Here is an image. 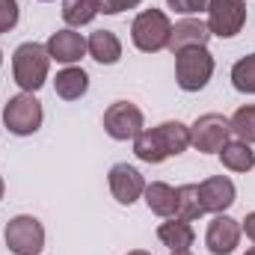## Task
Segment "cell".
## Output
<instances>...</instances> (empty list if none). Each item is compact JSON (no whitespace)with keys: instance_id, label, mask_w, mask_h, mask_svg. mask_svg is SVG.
Segmentation results:
<instances>
[{"instance_id":"obj_8","label":"cell","mask_w":255,"mask_h":255,"mask_svg":"<svg viewBox=\"0 0 255 255\" xmlns=\"http://www.w3.org/2000/svg\"><path fill=\"white\" fill-rule=\"evenodd\" d=\"M145 128V116L133 101H113L104 110V130L110 139L116 142H128L136 139V133Z\"/></svg>"},{"instance_id":"obj_22","label":"cell","mask_w":255,"mask_h":255,"mask_svg":"<svg viewBox=\"0 0 255 255\" xmlns=\"http://www.w3.org/2000/svg\"><path fill=\"white\" fill-rule=\"evenodd\" d=\"M229 125H232V133H235L241 142L255 145V104H244V107H238V110L232 113Z\"/></svg>"},{"instance_id":"obj_25","label":"cell","mask_w":255,"mask_h":255,"mask_svg":"<svg viewBox=\"0 0 255 255\" xmlns=\"http://www.w3.org/2000/svg\"><path fill=\"white\" fill-rule=\"evenodd\" d=\"M166 6L178 15H196L208 9V0H166Z\"/></svg>"},{"instance_id":"obj_14","label":"cell","mask_w":255,"mask_h":255,"mask_svg":"<svg viewBox=\"0 0 255 255\" xmlns=\"http://www.w3.org/2000/svg\"><path fill=\"white\" fill-rule=\"evenodd\" d=\"M86 54L101 65H116L122 60V42L113 30H95L86 39Z\"/></svg>"},{"instance_id":"obj_24","label":"cell","mask_w":255,"mask_h":255,"mask_svg":"<svg viewBox=\"0 0 255 255\" xmlns=\"http://www.w3.org/2000/svg\"><path fill=\"white\" fill-rule=\"evenodd\" d=\"M18 18H21V6H18V0H0V33L15 30Z\"/></svg>"},{"instance_id":"obj_2","label":"cell","mask_w":255,"mask_h":255,"mask_svg":"<svg viewBox=\"0 0 255 255\" xmlns=\"http://www.w3.org/2000/svg\"><path fill=\"white\" fill-rule=\"evenodd\" d=\"M169 33H172V21L163 9H142L133 21H130V42L136 51L142 54H157L166 51L169 45Z\"/></svg>"},{"instance_id":"obj_19","label":"cell","mask_w":255,"mask_h":255,"mask_svg":"<svg viewBox=\"0 0 255 255\" xmlns=\"http://www.w3.org/2000/svg\"><path fill=\"white\" fill-rule=\"evenodd\" d=\"M142 199H145V205H148V211L151 214H157V217H175V187H169L166 181H151V184H145V193H142Z\"/></svg>"},{"instance_id":"obj_28","label":"cell","mask_w":255,"mask_h":255,"mask_svg":"<svg viewBox=\"0 0 255 255\" xmlns=\"http://www.w3.org/2000/svg\"><path fill=\"white\" fill-rule=\"evenodd\" d=\"M3 193H6V181H3V175H0V202H3Z\"/></svg>"},{"instance_id":"obj_18","label":"cell","mask_w":255,"mask_h":255,"mask_svg":"<svg viewBox=\"0 0 255 255\" xmlns=\"http://www.w3.org/2000/svg\"><path fill=\"white\" fill-rule=\"evenodd\" d=\"M220 160L229 172H253L255 166V151L250 142H241V139H229L223 148H220Z\"/></svg>"},{"instance_id":"obj_5","label":"cell","mask_w":255,"mask_h":255,"mask_svg":"<svg viewBox=\"0 0 255 255\" xmlns=\"http://www.w3.org/2000/svg\"><path fill=\"white\" fill-rule=\"evenodd\" d=\"M6 250L12 255H42L45 250V226L33 214H18L3 229Z\"/></svg>"},{"instance_id":"obj_1","label":"cell","mask_w":255,"mask_h":255,"mask_svg":"<svg viewBox=\"0 0 255 255\" xmlns=\"http://www.w3.org/2000/svg\"><path fill=\"white\" fill-rule=\"evenodd\" d=\"M48 71H51V57L45 51V45L39 42H21L12 54V77L21 86V92H39L48 83Z\"/></svg>"},{"instance_id":"obj_31","label":"cell","mask_w":255,"mask_h":255,"mask_svg":"<svg viewBox=\"0 0 255 255\" xmlns=\"http://www.w3.org/2000/svg\"><path fill=\"white\" fill-rule=\"evenodd\" d=\"M244 255H255V247H253V250H247V253H244Z\"/></svg>"},{"instance_id":"obj_9","label":"cell","mask_w":255,"mask_h":255,"mask_svg":"<svg viewBox=\"0 0 255 255\" xmlns=\"http://www.w3.org/2000/svg\"><path fill=\"white\" fill-rule=\"evenodd\" d=\"M241 220L229 217V214H214V220L208 223V232H205V247L211 255H232L241 244Z\"/></svg>"},{"instance_id":"obj_7","label":"cell","mask_w":255,"mask_h":255,"mask_svg":"<svg viewBox=\"0 0 255 255\" xmlns=\"http://www.w3.org/2000/svg\"><path fill=\"white\" fill-rule=\"evenodd\" d=\"M232 139V125L223 113H202L190 125V145L202 154H220V148Z\"/></svg>"},{"instance_id":"obj_13","label":"cell","mask_w":255,"mask_h":255,"mask_svg":"<svg viewBox=\"0 0 255 255\" xmlns=\"http://www.w3.org/2000/svg\"><path fill=\"white\" fill-rule=\"evenodd\" d=\"M208 39H211V30H208V24L202 18H184V21H178L172 27L166 48L172 54H178L184 48H208Z\"/></svg>"},{"instance_id":"obj_12","label":"cell","mask_w":255,"mask_h":255,"mask_svg":"<svg viewBox=\"0 0 255 255\" xmlns=\"http://www.w3.org/2000/svg\"><path fill=\"white\" fill-rule=\"evenodd\" d=\"M45 51H48L51 63L74 65V63H80L83 54H86V39H83V33H77L74 27H63V30H57V33L48 36Z\"/></svg>"},{"instance_id":"obj_17","label":"cell","mask_w":255,"mask_h":255,"mask_svg":"<svg viewBox=\"0 0 255 255\" xmlns=\"http://www.w3.org/2000/svg\"><path fill=\"white\" fill-rule=\"evenodd\" d=\"M133 154L142 160V163H163L169 160V148L160 136L157 128H142L133 139Z\"/></svg>"},{"instance_id":"obj_33","label":"cell","mask_w":255,"mask_h":255,"mask_svg":"<svg viewBox=\"0 0 255 255\" xmlns=\"http://www.w3.org/2000/svg\"><path fill=\"white\" fill-rule=\"evenodd\" d=\"M39 3H51V0H39Z\"/></svg>"},{"instance_id":"obj_32","label":"cell","mask_w":255,"mask_h":255,"mask_svg":"<svg viewBox=\"0 0 255 255\" xmlns=\"http://www.w3.org/2000/svg\"><path fill=\"white\" fill-rule=\"evenodd\" d=\"M0 65H3V51H0Z\"/></svg>"},{"instance_id":"obj_3","label":"cell","mask_w":255,"mask_h":255,"mask_svg":"<svg viewBox=\"0 0 255 255\" xmlns=\"http://www.w3.org/2000/svg\"><path fill=\"white\" fill-rule=\"evenodd\" d=\"M45 122L42 101L33 92H18L3 104V125L15 136H33Z\"/></svg>"},{"instance_id":"obj_23","label":"cell","mask_w":255,"mask_h":255,"mask_svg":"<svg viewBox=\"0 0 255 255\" xmlns=\"http://www.w3.org/2000/svg\"><path fill=\"white\" fill-rule=\"evenodd\" d=\"M232 86L244 95H255V54H247L232 65Z\"/></svg>"},{"instance_id":"obj_11","label":"cell","mask_w":255,"mask_h":255,"mask_svg":"<svg viewBox=\"0 0 255 255\" xmlns=\"http://www.w3.org/2000/svg\"><path fill=\"white\" fill-rule=\"evenodd\" d=\"M196 187H199V202L205 214H226L238 199V187L229 175H211Z\"/></svg>"},{"instance_id":"obj_20","label":"cell","mask_w":255,"mask_h":255,"mask_svg":"<svg viewBox=\"0 0 255 255\" xmlns=\"http://www.w3.org/2000/svg\"><path fill=\"white\" fill-rule=\"evenodd\" d=\"M175 217L184 220V223H193V220L205 217L202 202H199V187H196V184H181V187H175Z\"/></svg>"},{"instance_id":"obj_16","label":"cell","mask_w":255,"mask_h":255,"mask_svg":"<svg viewBox=\"0 0 255 255\" xmlns=\"http://www.w3.org/2000/svg\"><path fill=\"white\" fill-rule=\"evenodd\" d=\"M54 92L63 101H77L89 92V74L80 65H65L63 71H57L54 77Z\"/></svg>"},{"instance_id":"obj_26","label":"cell","mask_w":255,"mask_h":255,"mask_svg":"<svg viewBox=\"0 0 255 255\" xmlns=\"http://www.w3.org/2000/svg\"><path fill=\"white\" fill-rule=\"evenodd\" d=\"M142 0H98V9L104 15H122L128 9H136Z\"/></svg>"},{"instance_id":"obj_29","label":"cell","mask_w":255,"mask_h":255,"mask_svg":"<svg viewBox=\"0 0 255 255\" xmlns=\"http://www.w3.org/2000/svg\"><path fill=\"white\" fill-rule=\"evenodd\" d=\"M128 255H151V253H145V250H130Z\"/></svg>"},{"instance_id":"obj_15","label":"cell","mask_w":255,"mask_h":255,"mask_svg":"<svg viewBox=\"0 0 255 255\" xmlns=\"http://www.w3.org/2000/svg\"><path fill=\"white\" fill-rule=\"evenodd\" d=\"M157 241L169 250V253H181V250H190L193 241H196V232H193L190 223L178 220V217H166V223L157 226Z\"/></svg>"},{"instance_id":"obj_4","label":"cell","mask_w":255,"mask_h":255,"mask_svg":"<svg viewBox=\"0 0 255 255\" xmlns=\"http://www.w3.org/2000/svg\"><path fill=\"white\" fill-rule=\"evenodd\" d=\"M214 77V57L208 48H184L175 54V83L184 92H199Z\"/></svg>"},{"instance_id":"obj_6","label":"cell","mask_w":255,"mask_h":255,"mask_svg":"<svg viewBox=\"0 0 255 255\" xmlns=\"http://www.w3.org/2000/svg\"><path fill=\"white\" fill-rule=\"evenodd\" d=\"M208 30L217 39H235L247 24V0H208Z\"/></svg>"},{"instance_id":"obj_30","label":"cell","mask_w":255,"mask_h":255,"mask_svg":"<svg viewBox=\"0 0 255 255\" xmlns=\"http://www.w3.org/2000/svg\"><path fill=\"white\" fill-rule=\"evenodd\" d=\"M169 255H193L190 250H181V253H169Z\"/></svg>"},{"instance_id":"obj_21","label":"cell","mask_w":255,"mask_h":255,"mask_svg":"<svg viewBox=\"0 0 255 255\" xmlns=\"http://www.w3.org/2000/svg\"><path fill=\"white\" fill-rule=\"evenodd\" d=\"M98 12V0H63V21L74 30L92 24Z\"/></svg>"},{"instance_id":"obj_27","label":"cell","mask_w":255,"mask_h":255,"mask_svg":"<svg viewBox=\"0 0 255 255\" xmlns=\"http://www.w3.org/2000/svg\"><path fill=\"white\" fill-rule=\"evenodd\" d=\"M241 229H244V235H247V238L255 244V211H250V214L241 220Z\"/></svg>"},{"instance_id":"obj_10","label":"cell","mask_w":255,"mask_h":255,"mask_svg":"<svg viewBox=\"0 0 255 255\" xmlns=\"http://www.w3.org/2000/svg\"><path fill=\"white\" fill-rule=\"evenodd\" d=\"M107 184H110V193L119 205H133L136 199H142L145 193V178L136 166L130 163H113L110 172H107Z\"/></svg>"}]
</instances>
